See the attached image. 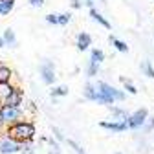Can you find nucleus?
I'll return each instance as SVG.
<instances>
[{"label":"nucleus","mask_w":154,"mask_h":154,"mask_svg":"<svg viewBox=\"0 0 154 154\" xmlns=\"http://www.w3.org/2000/svg\"><path fill=\"white\" fill-rule=\"evenodd\" d=\"M31 8H42L44 6V0H28Z\"/></svg>","instance_id":"c756f323"},{"label":"nucleus","mask_w":154,"mask_h":154,"mask_svg":"<svg viewBox=\"0 0 154 154\" xmlns=\"http://www.w3.org/2000/svg\"><path fill=\"white\" fill-rule=\"evenodd\" d=\"M6 134H8V138L15 140L17 143H28V141L35 140L37 128H35L33 121H24L22 119L18 123H13V125L6 127Z\"/></svg>","instance_id":"f03ea898"},{"label":"nucleus","mask_w":154,"mask_h":154,"mask_svg":"<svg viewBox=\"0 0 154 154\" xmlns=\"http://www.w3.org/2000/svg\"><path fill=\"white\" fill-rule=\"evenodd\" d=\"M2 38H4L6 46H9V48H15V46H17V35H15V31H13L11 28H8V29L4 31Z\"/></svg>","instance_id":"6ab92c4d"},{"label":"nucleus","mask_w":154,"mask_h":154,"mask_svg":"<svg viewBox=\"0 0 154 154\" xmlns=\"http://www.w3.org/2000/svg\"><path fill=\"white\" fill-rule=\"evenodd\" d=\"M106 108H108V112H110V116H112L110 119H114V121H125V123H127L128 112H127L123 106H118V105H110V106H106Z\"/></svg>","instance_id":"f8f14e48"},{"label":"nucleus","mask_w":154,"mask_h":154,"mask_svg":"<svg viewBox=\"0 0 154 154\" xmlns=\"http://www.w3.org/2000/svg\"><path fill=\"white\" fill-rule=\"evenodd\" d=\"M20 150H22V145L17 143L15 140H11L8 136L0 140V154H17Z\"/></svg>","instance_id":"0eeeda50"},{"label":"nucleus","mask_w":154,"mask_h":154,"mask_svg":"<svg viewBox=\"0 0 154 154\" xmlns=\"http://www.w3.org/2000/svg\"><path fill=\"white\" fill-rule=\"evenodd\" d=\"M75 46L79 51H88L92 46V35L88 31H79L75 35Z\"/></svg>","instance_id":"1a4fd4ad"},{"label":"nucleus","mask_w":154,"mask_h":154,"mask_svg":"<svg viewBox=\"0 0 154 154\" xmlns=\"http://www.w3.org/2000/svg\"><path fill=\"white\" fill-rule=\"evenodd\" d=\"M149 119V110L147 108H138V110H134L128 114V118H127V127L130 130H140L145 127Z\"/></svg>","instance_id":"39448f33"},{"label":"nucleus","mask_w":154,"mask_h":154,"mask_svg":"<svg viewBox=\"0 0 154 154\" xmlns=\"http://www.w3.org/2000/svg\"><path fill=\"white\" fill-rule=\"evenodd\" d=\"M70 8L72 9H81L83 8V0H70Z\"/></svg>","instance_id":"c85d7f7f"},{"label":"nucleus","mask_w":154,"mask_h":154,"mask_svg":"<svg viewBox=\"0 0 154 154\" xmlns=\"http://www.w3.org/2000/svg\"><path fill=\"white\" fill-rule=\"evenodd\" d=\"M119 81H121V85H123V92L125 94H130V95H136L138 94V88H136V85H134L130 79H127V77H119Z\"/></svg>","instance_id":"a211bd4d"},{"label":"nucleus","mask_w":154,"mask_h":154,"mask_svg":"<svg viewBox=\"0 0 154 154\" xmlns=\"http://www.w3.org/2000/svg\"><path fill=\"white\" fill-rule=\"evenodd\" d=\"M64 143H66V145H68V147H70V149L75 152V154H86V150H85V149H83L79 143H77V141H73V140H70V138H66V141H64Z\"/></svg>","instance_id":"b1692460"},{"label":"nucleus","mask_w":154,"mask_h":154,"mask_svg":"<svg viewBox=\"0 0 154 154\" xmlns=\"http://www.w3.org/2000/svg\"><path fill=\"white\" fill-rule=\"evenodd\" d=\"M116 154H121V152H116Z\"/></svg>","instance_id":"72a5a7b5"},{"label":"nucleus","mask_w":154,"mask_h":154,"mask_svg":"<svg viewBox=\"0 0 154 154\" xmlns=\"http://www.w3.org/2000/svg\"><path fill=\"white\" fill-rule=\"evenodd\" d=\"M108 42L112 44V48H114L116 51H119V53H127V51H128L127 42H125V41H121V38H118V37H114V35H110V37H108Z\"/></svg>","instance_id":"2eb2a0df"},{"label":"nucleus","mask_w":154,"mask_h":154,"mask_svg":"<svg viewBox=\"0 0 154 154\" xmlns=\"http://www.w3.org/2000/svg\"><path fill=\"white\" fill-rule=\"evenodd\" d=\"M15 0H0V17H6L13 11Z\"/></svg>","instance_id":"412c9836"},{"label":"nucleus","mask_w":154,"mask_h":154,"mask_svg":"<svg viewBox=\"0 0 154 154\" xmlns=\"http://www.w3.org/2000/svg\"><path fill=\"white\" fill-rule=\"evenodd\" d=\"M51 134H53L51 138H53L57 143H64V141H66V136L63 134V130H61L59 127H53V128H51Z\"/></svg>","instance_id":"393cba45"},{"label":"nucleus","mask_w":154,"mask_h":154,"mask_svg":"<svg viewBox=\"0 0 154 154\" xmlns=\"http://www.w3.org/2000/svg\"><path fill=\"white\" fill-rule=\"evenodd\" d=\"M105 51L101 50V48H90V59H88V63H92V64H97V66H101V63L105 61Z\"/></svg>","instance_id":"4468645a"},{"label":"nucleus","mask_w":154,"mask_h":154,"mask_svg":"<svg viewBox=\"0 0 154 154\" xmlns=\"http://www.w3.org/2000/svg\"><path fill=\"white\" fill-rule=\"evenodd\" d=\"M24 118V108H15V106H8V105H0V123L9 127L13 123L22 121Z\"/></svg>","instance_id":"7ed1b4c3"},{"label":"nucleus","mask_w":154,"mask_h":154,"mask_svg":"<svg viewBox=\"0 0 154 154\" xmlns=\"http://www.w3.org/2000/svg\"><path fill=\"white\" fill-rule=\"evenodd\" d=\"M140 70H141L143 75H147V77H150V79H154V66H152L150 61H141Z\"/></svg>","instance_id":"4be33fe9"},{"label":"nucleus","mask_w":154,"mask_h":154,"mask_svg":"<svg viewBox=\"0 0 154 154\" xmlns=\"http://www.w3.org/2000/svg\"><path fill=\"white\" fill-rule=\"evenodd\" d=\"M4 46H6V42H4V38L0 37V48H4Z\"/></svg>","instance_id":"7c9ffc66"},{"label":"nucleus","mask_w":154,"mask_h":154,"mask_svg":"<svg viewBox=\"0 0 154 154\" xmlns=\"http://www.w3.org/2000/svg\"><path fill=\"white\" fill-rule=\"evenodd\" d=\"M143 130H147V132H152V130H154V118H150V116H149V119H147Z\"/></svg>","instance_id":"cd10ccee"},{"label":"nucleus","mask_w":154,"mask_h":154,"mask_svg":"<svg viewBox=\"0 0 154 154\" xmlns=\"http://www.w3.org/2000/svg\"><path fill=\"white\" fill-rule=\"evenodd\" d=\"M83 97H85L86 101L97 103V97H99V94H97V88H95V83H92V81L85 83V86H83Z\"/></svg>","instance_id":"9b49d317"},{"label":"nucleus","mask_w":154,"mask_h":154,"mask_svg":"<svg viewBox=\"0 0 154 154\" xmlns=\"http://www.w3.org/2000/svg\"><path fill=\"white\" fill-rule=\"evenodd\" d=\"M95 2H97V0H95ZM99 2H105V0H99Z\"/></svg>","instance_id":"2f4dec72"},{"label":"nucleus","mask_w":154,"mask_h":154,"mask_svg":"<svg viewBox=\"0 0 154 154\" xmlns=\"http://www.w3.org/2000/svg\"><path fill=\"white\" fill-rule=\"evenodd\" d=\"M38 75L44 85L48 86H53L55 85V79H57V72H55V63L50 61V59H44L41 64H38Z\"/></svg>","instance_id":"20e7f679"},{"label":"nucleus","mask_w":154,"mask_h":154,"mask_svg":"<svg viewBox=\"0 0 154 154\" xmlns=\"http://www.w3.org/2000/svg\"><path fill=\"white\" fill-rule=\"evenodd\" d=\"M94 2H95V0H94Z\"/></svg>","instance_id":"f704fd0d"},{"label":"nucleus","mask_w":154,"mask_h":154,"mask_svg":"<svg viewBox=\"0 0 154 154\" xmlns=\"http://www.w3.org/2000/svg\"><path fill=\"white\" fill-rule=\"evenodd\" d=\"M4 105L15 106V108H24V92L18 88V86H15L13 92L8 95V99L4 101Z\"/></svg>","instance_id":"423d86ee"},{"label":"nucleus","mask_w":154,"mask_h":154,"mask_svg":"<svg viewBox=\"0 0 154 154\" xmlns=\"http://www.w3.org/2000/svg\"><path fill=\"white\" fill-rule=\"evenodd\" d=\"M70 20H72L70 13H50V15H46V22L53 24V26H68Z\"/></svg>","instance_id":"6e6552de"},{"label":"nucleus","mask_w":154,"mask_h":154,"mask_svg":"<svg viewBox=\"0 0 154 154\" xmlns=\"http://www.w3.org/2000/svg\"><path fill=\"white\" fill-rule=\"evenodd\" d=\"M22 145V150L20 152H26V154H35V147H33V141H28V143H20Z\"/></svg>","instance_id":"bb28decb"},{"label":"nucleus","mask_w":154,"mask_h":154,"mask_svg":"<svg viewBox=\"0 0 154 154\" xmlns=\"http://www.w3.org/2000/svg\"><path fill=\"white\" fill-rule=\"evenodd\" d=\"M13 85L11 83H0V105H4V101L8 99V95L13 92Z\"/></svg>","instance_id":"aec40b11"},{"label":"nucleus","mask_w":154,"mask_h":154,"mask_svg":"<svg viewBox=\"0 0 154 154\" xmlns=\"http://www.w3.org/2000/svg\"><path fill=\"white\" fill-rule=\"evenodd\" d=\"M90 17H92V20H94V22H97V24L103 26L105 29H112V24L108 22V18L103 17V13L97 11V8H92V9H90Z\"/></svg>","instance_id":"ddd939ff"},{"label":"nucleus","mask_w":154,"mask_h":154,"mask_svg":"<svg viewBox=\"0 0 154 154\" xmlns=\"http://www.w3.org/2000/svg\"><path fill=\"white\" fill-rule=\"evenodd\" d=\"M2 127H4V125H2V123H0V128H2Z\"/></svg>","instance_id":"473e14b6"},{"label":"nucleus","mask_w":154,"mask_h":154,"mask_svg":"<svg viewBox=\"0 0 154 154\" xmlns=\"http://www.w3.org/2000/svg\"><path fill=\"white\" fill-rule=\"evenodd\" d=\"M99 68L101 66H97V64H92V63H88V66H86V75L88 77H95L99 73Z\"/></svg>","instance_id":"a878e982"},{"label":"nucleus","mask_w":154,"mask_h":154,"mask_svg":"<svg viewBox=\"0 0 154 154\" xmlns=\"http://www.w3.org/2000/svg\"><path fill=\"white\" fill-rule=\"evenodd\" d=\"M11 77H13V70L6 63H0V83H11Z\"/></svg>","instance_id":"dca6fc26"},{"label":"nucleus","mask_w":154,"mask_h":154,"mask_svg":"<svg viewBox=\"0 0 154 154\" xmlns=\"http://www.w3.org/2000/svg\"><path fill=\"white\" fill-rule=\"evenodd\" d=\"M99 127L105 130H110V132H125L128 128L125 121H114V119H103L99 123Z\"/></svg>","instance_id":"9d476101"},{"label":"nucleus","mask_w":154,"mask_h":154,"mask_svg":"<svg viewBox=\"0 0 154 154\" xmlns=\"http://www.w3.org/2000/svg\"><path fill=\"white\" fill-rule=\"evenodd\" d=\"M48 154H63V149H61V143H57L53 138H48Z\"/></svg>","instance_id":"5701e85b"},{"label":"nucleus","mask_w":154,"mask_h":154,"mask_svg":"<svg viewBox=\"0 0 154 154\" xmlns=\"http://www.w3.org/2000/svg\"><path fill=\"white\" fill-rule=\"evenodd\" d=\"M68 86L66 85H53L51 90H50V95L55 99V97H64V95H68Z\"/></svg>","instance_id":"f3484780"},{"label":"nucleus","mask_w":154,"mask_h":154,"mask_svg":"<svg viewBox=\"0 0 154 154\" xmlns=\"http://www.w3.org/2000/svg\"><path fill=\"white\" fill-rule=\"evenodd\" d=\"M95 88H97V94H99L97 105L110 106V105L125 101V97H127V94L121 88H116L114 85H110L106 81H97V83H95Z\"/></svg>","instance_id":"f257e3e1"}]
</instances>
